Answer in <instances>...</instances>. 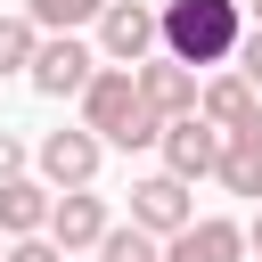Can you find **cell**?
Returning <instances> with one entry per match:
<instances>
[{"instance_id":"obj_1","label":"cell","mask_w":262,"mask_h":262,"mask_svg":"<svg viewBox=\"0 0 262 262\" xmlns=\"http://www.w3.org/2000/svg\"><path fill=\"white\" fill-rule=\"evenodd\" d=\"M246 33H254L246 0H164V57L196 66V74L205 66H229Z\"/></svg>"},{"instance_id":"obj_9","label":"cell","mask_w":262,"mask_h":262,"mask_svg":"<svg viewBox=\"0 0 262 262\" xmlns=\"http://www.w3.org/2000/svg\"><path fill=\"white\" fill-rule=\"evenodd\" d=\"M106 229H115V213H106V196H98V188H57L49 237H57L66 254H98V246H106Z\"/></svg>"},{"instance_id":"obj_7","label":"cell","mask_w":262,"mask_h":262,"mask_svg":"<svg viewBox=\"0 0 262 262\" xmlns=\"http://www.w3.org/2000/svg\"><path fill=\"white\" fill-rule=\"evenodd\" d=\"M139 106H147V98H139V74H131V66H98V82L82 90V123H90L106 147L123 139V123H131Z\"/></svg>"},{"instance_id":"obj_21","label":"cell","mask_w":262,"mask_h":262,"mask_svg":"<svg viewBox=\"0 0 262 262\" xmlns=\"http://www.w3.org/2000/svg\"><path fill=\"white\" fill-rule=\"evenodd\" d=\"M246 16H254V25H262V0H246Z\"/></svg>"},{"instance_id":"obj_15","label":"cell","mask_w":262,"mask_h":262,"mask_svg":"<svg viewBox=\"0 0 262 262\" xmlns=\"http://www.w3.org/2000/svg\"><path fill=\"white\" fill-rule=\"evenodd\" d=\"M221 188L246 196V205H262V147H254V139H229V156H221Z\"/></svg>"},{"instance_id":"obj_10","label":"cell","mask_w":262,"mask_h":262,"mask_svg":"<svg viewBox=\"0 0 262 262\" xmlns=\"http://www.w3.org/2000/svg\"><path fill=\"white\" fill-rule=\"evenodd\" d=\"M205 123H221L229 139H254L262 147V90L246 74H213L205 82Z\"/></svg>"},{"instance_id":"obj_4","label":"cell","mask_w":262,"mask_h":262,"mask_svg":"<svg viewBox=\"0 0 262 262\" xmlns=\"http://www.w3.org/2000/svg\"><path fill=\"white\" fill-rule=\"evenodd\" d=\"M221 156H229V131L221 123H205V115H180L172 131H164V172L172 180H221Z\"/></svg>"},{"instance_id":"obj_18","label":"cell","mask_w":262,"mask_h":262,"mask_svg":"<svg viewBox=\"0 0 262 262\" xmlns=\"http://www.w3.org/2000/svg\"><path fill=\"white\" fill-rule=\"evenodd\" d=\"M229 74H246V82L262 90V25H254V33L237 41V57H229Z\"/></svg>"},{"instance_id":"obj_19","label":"cell","mask_w":262,"mask_h":262,"mask_svg":"<svg viewBox=\"0 0 262 262\" xmlns=\"http://www.w3.org/2000/svg\"><path fill=\"white\" fill-rule=\"evenodd\" d=\"M16 172H25V139L0 123V180H16Z\"/></svg>"},{"instance_id":"obj_12","label":"cell","mask_w":262,"mask_h":262,"mask_svg":"<svg viewBox=\"0 0 262 262\" xmlns=\"http://www.w3.org/2000/svg\"><path fill=\"white\" fill-rule=\"evenodd\" d=\"M49 213H57L49 180H33V172L0 180V237H49Z\"/></svg>"},{"instance_id":"obj_16","label":"cell","mask_w":262,"mask_h":262,"mask_svg":"<svg viewBox=\"0 0 262 262\" xmlns=\"http://www.w3.org/2000/svg\"><path fill=\"white\" fill-rule=\"evenodd\" d=\"M98 262H164V237H156V229H139V221H115V229H106V246H98Z\"/></svg>"},{"instance_id":"obj_13","label":"cell","mask_w":262,"mask_h":262,"mask_svg":"<svg viewBox=\"0 0 262 262\" xmlns=\"http://www.w3.org/2000/svg\"><path fill=\"white\" fill-rule=\"evenodd\" d=\"M41 41H49V33H41V25L25 16V8H16V16H0V74H33Z\"/></svg>"},{"instance_id":"obj_20","label":"cell","mask_w":262,"mask_h":262,"mask_svg":"<svg viewBox=\"0 0 262 262\" xmlns=\"http://www.w3.org/2000/svg\"><path fill=\"white\" fill-rule=\"evenodd\" d=\"M246 246H254V254H262V205H254V221H246Z\"/></svg>"},{"instance_id":"obj_2","label":"cell","mask_w":262,"mask_h":262,"mask_svg":"<svg viewBox=\"0 0 262 262\" xmlns=\"http://www.w3.org/2000/svg\"><path fill=\"white\" fill-rule=\"evenodd\" d=\"M98 57H106V66H147V57H164V8L115 0V8L98 16Z\"/></svg>"},{"instance_id":"obj_11","label":"cell","mask_w":262,"mask_h":262,"mask_svg":"<svg viewBox=\"0 0 262 262\" xmlns=\"http://www.w3.org/2000/svg\"><path fill=\"white\" fill-rule=\"evenodd\" d=\"M237 254H254V246H246V221H229V213H205L180 237H164V262H237Z\"/></svg>"},{"instance_id":"obj_5","label":"cell","mask_w":262,"mask_h":262,"mask_svg":"<svg viewBox=\"0 0 262 262\" xmlns=\"http://www.w3.org/2000/svg\"><path fill=\"white\" fill-rule=\"evenodd\" d=\"M33 164H41L49 188H90L98 164H106V139H98L90 123H74V131H49V139L33 147Z\"/></svg>"},{"instance_id":"obj_17","label":"cell","mask_w":262,"mask_h":262,"mask_svg":"<svg viewBox=\"0 0 262 262\" xmlns=\"http://www.w3.org/2000/svg\"><path fill=\"white\" fill-rule=\"evenodd\" d=\"M0 262H66V246H57V237H8Z\"/></svg>"},{"instance_id":"obj_8","label":"cell","mask_w":262,"mask_h":262,"mask_svg":"<svg viewBox=\"0 0 262 262\" xmlns=\"http://www.w3.org/2000/svg\"><path fill=\"white\" fill-rule=\"evenodd\" d=\"M131 221H139V229H156V237H180V229L196 221V196H188V180H172V172H147V180H131Z\"/></svg>"},{"instance_id":"obj_14","label":"cell","mask_w":262,"mask_h":262,"mask_svg":"<svg viewBox=\"0 0 262 262\" xmlns=\"http://www.w3.org/2000/svg\"><path fill=\"white\" fill-rule=\"evenodd\" d=\"M115 0H25V16L41 25V33H82V25H98Z\"/></svg>"},{"instance_id":"obj_6","label":"cell","mask_w":262,"mask_h":262,"mask_svg":"<svg viewBox=\"0 0 262 262\" xmlns=\"http://www.w3.org/2000/svg\"><path fill=\"white\" fill-rule=\"evenodd\" d=\"M131 74H139V98H147L164 123L205 115V74H196V66H180V57H147V66H131Z\"/></svg>"},{"instance_id":"obj_3","label":"cell","mask_w":262,"mask_h":262,"mask_svg":"<svg viewBox=\"0 0 262 262\" xmlns=\"http://www.w3.org/2000/svg\"><path fill=\"white\" fill-rule=\"evenodd\" d=\"M98 66H106V57H98V49H90V41H82V33H49V41H41V57H33V74H25V82H33V90H41V98H82V90H90V82H98Z\"/></svg>"}]
</instances>
